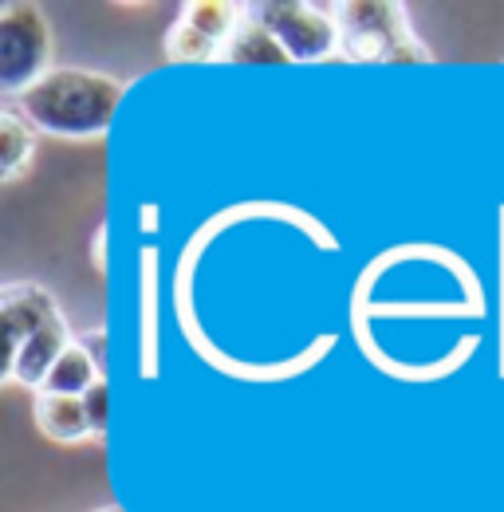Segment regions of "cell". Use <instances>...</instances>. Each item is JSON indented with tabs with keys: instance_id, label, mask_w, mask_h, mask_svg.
Returning a JSON list of instances; mask_svg holds the SVG:
<instances>
[{
	"instance_id": "obj_1",
	"label": "cell",
	"mask_w": 504,
	"mask_h": 512,
	"mask_svg": "<svg viewBox=\"0 0 504 512\" xmlns=\"http://www.w3.org/2000/svg\"><path fill=\"white\" fill-rule=\"evenodd\" d=\"M123 95L126 83L107 71L52 67L40 83H32L20 99H12V107L40 134L87 142V138H103L111 130Z\"/></svg>"
},
{
	"instance_id": "obj_2",
	"label": "cell",
	"mask_w": 504,
	"mask_h": 512,
	"mask_svg": "<svg viewBox=\"0 0 504 512\" xmlns=\"http://www.w3.org/2000/svg\"><path fill=\"white\" fill-rule=\"evenodd\" d=\"M343 32V60H382V64H434L430 48L418 44L402 4H335Z\"/></svg>"
},
{
	"instance_id": "obj_3",
	"label": "cell",
	"mask_w": 504,
	"mask_h": 512,
	"mask_svg": "<svg viewBox=\"0 0 504 512\" xmlns=\"http://www.w3.org/2000/svg\"><path fill=\"white\" fill-rule=\"evenodd\" d=\"M52 71V24L32 0L0 4V95L20 99Z\"/></svg>"
},
{
	"instance_id": "obj_4",
	"label": "cell",
	"mask_w": 504,
	"mask_h": 512,
	"mask_svg": "<svg viewBox=\"0 0 504 512\" xmlns=\"http://www.w3.org/2000/svg\"><path fill=\"white\" fill-rule=\"evenodd\" d=\"M249 12L284 44L292 64H323V60H343V32L335 4H249Z\"/></svg>"
},
{
	"instance_id": "obj_5",
	"label": "cell",
	"mask_w": 504,
	"mask_h": 512,
	"mask_svg": "<svg viewBox=\"0 0 504 512\" xmlns=\"http://www.w3.org/2000/svg\"><path fill=\"white\" fill-rule=\"evenodd\" d=\"M245 16V4H229V0H193L182 4L178 20L170 24L162 52L174 64H209L221 60L229 36L237 32Z\"/></svg>"
},
{
	"instance_id": "obj_6",
	"label": "cell",
	"mask_w": 504,
	"mask_h": 512,
	"mask_svg": "<svg viewBox=\"0 0 504 512\" xmlns=\"http://www.w3.org/2000/svg\"><path fill=\"white\" fill-rule=\"evenodd\" d=\"M0 316H4V363L16 359V351L24 347L28 335H36L44 323H52L56 316H63L56 296L44 288V284H32V280H12L0 288Z\"/></svg>"
},
{
	"instance_id": "obj_7",
	"label": "cell",
	"mask_w": 504,
	"mask_h": 512,
	"mask_svg": "<svg viewBox=\"0 0 504 512\" xmlns=\"http://www.w3.org/2000/svg\"><path fill=\"white\" fill-rule=\"evenodd\" d=\"M71 343H75L71 323H67V316H56L52 323H44L36 335L24 339V347L16 351V359L4 363L0 379H4V383H20V386H28L32 394H40L44 383H48V375H52V367L60 363L63 351H67Z\"/></svg>"
},
{
	"instance_id": "obj_8",
	"label": "cell",
	"mask_w": 504,
	"mask_h": 512,
	"mask_svg": "<svg viewBox=\"0 0 504 512\" xmlns=\"http://www.w3.org/2000/svg\"><path fill=\"white\" fill-rule=\"evenodd\" d=\"M32 418L40 426L44 438L63 442V446H75V442H87L91 438V422H87V410H83V398H71V394H32Z\"/></svg>"
},
{
	"instance_id": "obj_9",
	"label": "cell",
	"mask_w": 504,
	"mask_h": 512,
	"mask_svg": "<svg viewBox=\"0 0 504 512\" xmlns=\"http://www.w3.org/2000/svg\"><path fill=\"white\" fill-rule=\"evenodd\" d=\"M221 60H225V64H292V56L284 52V44L252 16L249 4H245V16H241L237 32L229 36Z\"/></svg>"
},
{
	"instance_id": "obj_10",
	"label": "cell",
	"mask_w": 504,
	"mask_h": 512,
	"mask_svg": "<svg viewBox=\"0 0 504 512\" xmlns=\"http://www.w3.org/2000/svg\"><path fill=\"white\" fill-rule=\"evenodd\" d=\"M32 158H36V130L8 103L0 111V178L16 182L32 166Z\"/></svg>"
},
{
	"instance_id": "obj_11",
	"label": "cell",
	"mask_w": 504,
	"mask_h": 512,
	"mask_svg": "<svg viewBox=\"0 0 504 512\" xmlns=\"http://www.w3.org/2000/svg\"><path fill=\"white\" fill-rule=\"evenodd\" d=\"M103 379V367L87 355V347L79 343V335H75V343L63 351V359L52 367V375H48V383L44 390L48 394H71V398H83L91 386Z\"/></svg>"
},
{
	"instance_id": "obj_12",
	"label": "cell",
	"mask_w": 504,
	"mask_h": 512,
	"mask_svg": "<svg viewBox=\"0 0 504 512\" xmlns=\"http://www.w3.org/2000/svg\"><path fill=\"white\" fill-rule=\"evenodd\" d=\"M83 410H87V422H91V438H103L107 418H111V386H107V379H99L83 394Z\"/></svg>"
},
{
	"instance_id": "obj_13",
	"label": "cell",
	"mask_w": 504,
	"mask_h": 512,
	"mask_svg": "<svg viewBox=\"0 0 504 512\" xmlns=\"http://www.w3.org/2000/svg\"><path fill=\"white\" fill-rule=\"evenodd\" d=\"M79 343H83V347H87V355H91V359H95V363L103 367V347H107V331H103V327H91V331H83V335H79Z\"/></svg>"
},
{
	"instance_id": "obj_14",
	"label": "cell",
	"mask_w": 504,
	"mask_h": 512,
	"mask_svg": "<svg viewBox=\"0 0 504 512\" xmlns=\"http://www.w3.org/2000/svg\"><path fill=\"white\" fill-rule=\"evenodd\" d=\"M501 225H504V209H501ZM504 256V253H501ZM501 292H504V280H501ZM501 367H504V347H501Z\"/></svg>"
},
{
	"instance_id": "obj_15",
	"label": "cell",
	"mask_w": 504,
	"mask_h": 512,
	"mask_svg": "<svg viewBox=\"0 0 504 512\" xmlns=\"http://www.w3.org/2000/svg\"><path fill=\"white\" fill-rule=\"evenodd\" d=\"M95 512H123V509H115V505H107V509H95Z\"/></svg>"
}]
</instances>
